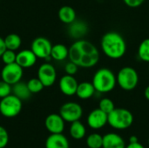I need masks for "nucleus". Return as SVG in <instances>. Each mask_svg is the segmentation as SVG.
<instances>
[{"mask_svg":"<svg viewBox=\"0 0 149 148\" xmlns=\"http://www.w3.org/2000/svg\"><path fill=\"white\" fill-rule=\"evenodd\" d=\"M69 59L81 68H92L100 61V51L90 41L76 40L69 48Z\"/></svg>","mask_w":149,"mask_h":148,"instance_id":"obj_1","label":"nucleus"},{"mask_svg":"<svg viewBox=\"0 0 149 148\" xmlns=\"http://www.w3.org/2000/svg\"><path fill=\"white\" fill-rule=\"evenodd\" d=\"M100 47L103 53L111 59H120L126 54L127 43L123 36L117 31L105 33L100 40Z\"/></svg>","mask_w":149,"mask_h":148,"instance_id":"obj_2","label":"nucleus"},{"mask_svg":"<svg viewBox=\"0 0 149 148\" xmlns=\"http://www.w3.org/2000/svg\"><path fill=\"white\" fill-rule=\"evenodd\" d=\"M92 83L99 93H108L117 85L116 75L108 68H100L93 76Z\"/></svg>","mask_w":149,"mask_h":148,"instance_id":"obj_3","label":"nucleus"},{"mask_svg":"<svg viewBox=\"0 0 149 148\" xmlns=\"http://www.w3.org/2000/svg\"><path fill=\"white\" fill-rule=\"evenodd\" d=\"M134 123L133 113L126 108H114L107 116V124L117 130H125Z\"/></svg>","mask_w":149,"mask_h":148,"instance_id":"obj_4","label":"nucleus"},{"mask_svg":"<svg viewBox=\"0 0 149 148\" xmlns=\"http://www.w3.org/2000/svg\"><path fill=\"white\" fill-rule=\"evenodd\" d=\"M117 85L124 91H132L139 84V74L131 66H124L119 70L116 75Z\"/></svg>","mask_w":149,"mask_h":148,"instance_id":"obj_5","label":"nucleus"},{"mask_svg":"<svg viewBox=\"0 0 149 148\" xmlns=\"http://www.w3.org/2000/svg\"><path fill=\"white\" fill-rule=\"evenodd\" d=\"M22 110V100L15 96L10 94L0 101V113L5 118H14L17 116Z\"/></svg>","mask_w":149,"mask_h":148,"instance_id":"obj_6","label":"nucleus"},{"mask_svg":"<svg viewBox=\"0 0 149 148\" xmlns=\"http://www.w3.org/2000/svg\"><path fill=\"white\" fill-rule=\"evenodd\" d=\"M52 44L49 39L44 37L36 38L31 45V50L34 52L38 58H44L46 60H50L51 51H52Z\"/></svg>","mask_w":149,"mask_h":148,"instance_id":"obj_7","label":"nucleus"},{"mask_svg":"<svg viewBox=\"0 0 149 148\" xmlns=\"http://www.w3.org/2000/svg\"><path fill=\"white\" fill-rule=\"evenodd\" d=\"M59 114L65 122L72 123L81 119L83 109L81 106L76 102H67L60 107Z\"/></svg>","mask_w":149,"mask_h":148,"instance_id":"obj_8","label":"nucleus"},{"mask_svg":"<svg viewBox=\"0 0 149 148\" xmlns=\"http://www.w3.org/2000/svg\"><path fill=\"white\" fill-rule=\"evenodd\" d=\"M23 68L17 65L16 62L12 64L4 65L3 68L1 71V79L6 83L13 85L16 83L21 81L23 77Z\"/></svg>","mask_w":149,"mask_h":148,"instance_id":"obj_9","label":"nucleus"},{"mask_svg":"<svg viewBox=\"0 0 149 148\" xmlns=\"http://www.w3.org/2000/svg\"><path fill=\"white\" fill-rule=\"evenodd\" d=\"M38 78L45 87H50L54 85L57 79V72L55 67L49 63H45L38 67Z\"/></svg>","mask_w":149,"mask_h":148,"instance_id":"obj_10","label":"nucleus"},{"mask_svg":"<svg viewBox=\"0 0 149 148\" xmlns=\"http://www.w3.org/2000/svg\"><path fill=\"white\" fill-rule=\"evenodd\" d=\"M65 120L60 114H49L45 120V126L50 133H62L65 130Z\"/></svg>","mask_w":149,"mask_h":148,"instance_id":"obj_11","label":"nucleus"},{"mask_svg":"<svg viewBox=\"0 0 149 148\" xmlns=\"http://www.w3.org/2000/svg\"><path fill=\"white\" fill-rule=\"evenodd\" d=\"M78 81L72 75L65 74L60 79L58 83L60 92L65 96H73L76 95L78 88Z\"/></svg>","mask_w":149,"mask_h":148,"instance_id":"obj_12","label":"nucleus"},{"mask_svg":"<svg viewBox=\"0 0 149 148\" xmlns=\"http://www.w3.org/2000/svg\"><path fill=\"white\" fill-rule=\"evenodd\" d=\"M107 114L100 108L93 110L87 117V124L92 129H100L107 124Z\"/></svg>","mask_w":149,"mask_h":148,"instance_id":"obj_13","label":"nucleus"},{"mask_svg":"<svg viewBox=\"0 0 149 148\" xmlns=\"http://www.w3.org/2000/svg\"><path fill=\"white\" fill-rule=\"evenodd\" d=\"M69 36L76 40L82 39L88 33V25L83 20H75L72 24H68Z\"/></svg>","mask_w":149,"mask_h":148,"instance_id":"obj_14","label":"nucleus"},{"mask_svg":"<svg viewBox=\"0 0 149 148\" xmlns=\"http://www.w3.org/2000/svg\"><path fill=\"white\" fill-rule=\"evenodd\" d=\"M37 56L31 50H22L17 53L16 63L23 69L33 66L37 62Z\"/></svg>","mask_w":149,"mask_h":148,"instance_id":"obj_15","label":"nucleus"},{"mask_svg":"<svg viewBox=\"0 0 149 148\" xmlns=\"http://www.w3.org/2000/svg\"><path fill=\"white\" fill-rule=\"evenodd\" d=\"M45 148H70V145L62 133H51L45 140Z\"/></svg>","mask_w":149,"mask_h":148,"instance_id":"obj_16","label":"nucleus"},{"mask_svg":"<svg viewBox=\"0 0 149 148\" xmlns=\"http://www.w3.org/2000/svg\"><path fill=\"white\" fill-rule=\"evenodd\" d=\"M102 148H126V143L120 135L109 133L103 136Z\"/></svg>","mask_w":149,"mask_h":148,"instance_id":"obj_17","label":"nucleus"},{"mask_svg":"<svg viewBox=\"0 0 149 148\" xmlns=\"http://www.w3.org/2000/svg\"><path fill=\"white\" fill-rule=\"evenodd\" d=\"M96 92V90L92 82H81L78 85L76 95L80 99H91Z\"/></svg>","mask_w":149,"mask_h":148,"instance_id":"obj_18","label":"nucleus"},{"mask_svg":"<svg viewBox=\"0 0 149 148\" xmlns=\"http://www.w3.org/2000/svg\"><path fill=\"white\" fill-rule=\"evenodd\" d=\"M58 16L59 20L65 24H70L76 20V11L72 7L69 5L62 6L58 10Z\"/></svg>","mask_w":149,"mask_h":148,"instance_id":"obj_19","label":"nucleus"},{"mask_svg":"<svg viewBox=\"0 0 149 148\" xmlns=\"http://www.w3.org/2000/svg\"><path fill=\"white\" fill-rule=\"evenodd\" d=\"M69 57V48L63 44H57L52 45L51 51V58L56 61H63Z\"/></svg>","mask_w":149,"mask_h":148,"instance_id":"obj_20","label":"nucleus"},{"mask_svg":"<svg viewBox=\"0 0 149 148\" xmlns=\"http://www.w3.org/2000/svg\"><path fill=\"white\" fill-rule=\"evenodd\" d=\"M12 92H13V94L17 96V98H19L21 100L28 99L31 95V92H30L27 86V83H24L22 81H19L16 83L15 85H13Z\"/></svg>","mask_w":149,"mask_h":148,"instance_id":"obj_21","label":"nucleus"},{"mask_svg":"<svg viewBox=\"0 0 149 148\" xmlns=\"http://www.w3.org/2000/svg\"><path fill=\"white\" fill-rule=\"evenodd\" d=\"M69 132H70V135L72 139L82 140L86 136V130L85 126L79 120H77V121L71 123Z\"/></svg>","mask_w":149,"mask_h":148,"instance_id":"obj_22","label":"nucleus"},{"mask_svg":"<svg viewBox=\"0 0 149 148\" xmlns=\"http://www.w3.org/2000/svg\"><path fill=\"white\" fill-rule=\"evenodd\" d=\"M3 39H4L6 49L11 50V51L18 50L22 44L20 36L16 33H10V34L7 35Z\"/></svg>","mask_w":149,"mask_h":148,"instance_id":"obj_23","label":"nucleus"},{"mask_svg":"<svg viewBox=\"0 0 149 148\" xmlns=\"http://www.w3.org/2000/svg\"><path fill=\"white\" fill-rule=\"evenodd\" d=\"M137 56L141 61L149 64V38L142 40L139 44Z\"/></svg>","mask_w":149,"mask_h":148,"instance_id":"obj_24","label":"nucleus"},{"mask_svg":"<svg viewBox=\"0 0 149 148\" xmlns=\"http://www.w3.org/2000/svg\"><path fill=\"white\" fill-rule=\"evenodd\" d=\"M86 145L89 148H102L103 136L99 133H91L86 138Z\"/></svg>","mask_w":149,"mask_h":148,"instance_id":"obj_25","label":"nucleus"},{"mask_svg":"<svg viewBox=\"0 0 149 148\" xmlns=\"http://www.w3.org/2000/svg\"><path fill=\"white\" fill-rule=\"evenodd\" d=\"M27 86L30 92H31V94L40 92L45 87L38 78H33V79H29V81L27 82Z\"/></svg>","mask_w":149,"mask_h":148,"instance_id":"obj_26","label":"nucleus"},{"mask_svg":"<svg viewBox=\"0 0 149 148\" xmlns=\"http://www.w3.org/2000/svg\"><path fill=\"white\" fill-rule=\"evenodd\" d=\"M99 108L108 115L115 108V106H114L113 101L111 99L104 98V99H100V101L99 103Z\"/></svg>","mask_w":149,"mask_h":148,"instance_id":"obj_27","label":"nucleus"},{"mask_svg":"<svg viewBox=\"0 0 149 148\" xmlns=\"http://www.w3.org/2000/svg\"><path fill=\"white\" fill-rule=\"evenodd\" d=\"M16 58H17V53L15 52V51L8 50V49H6L1 56L2 61L3 62L4 65L15 63Z\"/></svg>","mask_w":149,"mask_h":148,"instance_id":"obj_28","label":"nucleus"},{"mask_svg":"<svg viewBox=\"0 0 149 148\" xmlns=\"http://www.w3.org/2000/svg\"><path fill=\"white\" fill-rule=\"evenodd\" d=\"M12 92L11 85L6 83L3 80H0V99H3L10 94Z\"/></svg>","mask_w":149,"mask_h":148,"instance_id":"obj_29","label":"nucleus"},{"mask_svg":"<svg viewBox=\"0 0 149 148\" xmlns=\"http://www.w3.org/2000/svg\"><path fill=\"white\" fill-rule=\"evenodd\" d=\"M9 142V134L7 130L0 126V148H4Z\"/></svg>","mask_w":149,"mask_h":148,"instance_id":"obj_30","label":"nucleus"},{"mask_svg":"<svg viewBox=\"0 0 149 148\" xmlns=\"http://www.w3.org/2000/svg\"><path fill=\"white\" fill-rule=\"evenodd\" d=\"M78 70H79V66L75 64V63H73V62H72V61H69L67 64H65V73L66 74H68V75H72V76H74L77 72H78Z\"/></svg>","mask_w":149,"mask_h":148,"instance_id":"obj_31","label":"nucleus"},{"mask_svg":"<svg viewBox=\"0 0 149 148\" xmlns=\"http://www.w3.org/2000/svg\"><path fill=\"white\" fill-rule=\"evenodd\" d=\"M124 3L130 8H137L141 6L145 0H123Z\"/></svg>","mask_w":149,"mask_h":148,"instance_id":"obj_32","label":"nucleus"},{"mask_svg":"<svg viewBox=\"0 0 149 148\" xmlns=\"http://www.w3.org/2000/svg\"><path fill=\"white\" fill-rule=\"evenodd\" d=\"M5 50H6V46H5L4 39H3V38L0 37V58H1L2 54L4 52Z\"/></svg>","mask_w":149,"mask_h":148,"instance_id":"obj_33","label":"nucleus"},{"mask_svg":"<svg viewBox=\"0 0 149 148\" xmlns=\"http://www.w3.org/2000/svg\"><path fill=\"white\" fill-rule=\"evenodd\" d=\"M126 148H145L140 142H134V143H129L127 146H126Z\"/></svg>","mask_w":149,"mask_h":148,"instance_id":"obj_34","label":"nucleus"},{"mask_svg":"<svg viewBox=\"0 0 149 148\" xmlns=\"http://www.w3.org/2000/svg\"><path fill=\"white\" fill-rule=\"evenodd\" d=\"M144 96L145 98L147 99V100L149 101V85H148L146 88H145V91H144Z\"/></svg>","mask_w":149,"mask_h":148,"instance_id":"obj_35","label":"nucleus"},{"mask_svg":"<svg viewBox=\"0 0 149 148\" xmlns=\"http://www.w3.org/2000/svg\"><path fill=\"white\" fill-rule=\"evenodd\" d=\"M138 138L136 136H131L130 139H129V143H134V142H138Z\"/></svg>","mask_w":149,"mask_h":148,"instance_id":"obj_36","label":"nucleus"},{"mask_svg":"<svg viewBox=\"0 0 149 148\" xmlns=\"http://www.w3.org/2000/svg\"><path fill=\"white\" fill-rule=\"evenodd\" d=\"M148 145H149V138H148Z\"/></svg>","mask_w":149,"mask_h":148,"instance_id":"obj_37","label":"nucleus"},{"mask_svg":"<svg viewBox=\"0 0 149 148\" xmlns=\"http://www.w3.org/2000/svg\"><path fill=\"white\" fill-rule=\"evenodd\" d=\"M148 72H149V65H148Z\"/></svg>","mask_w":149,"mask_h":148,"instance_id":"obj_38","label":"nucleus"}]
</instances>
